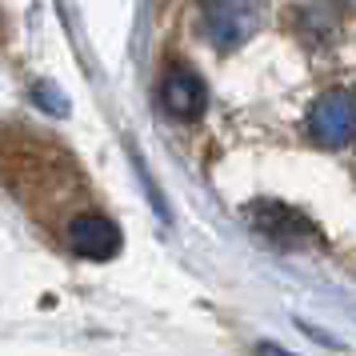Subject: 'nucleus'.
<instances>
[{"label": "nucleus", "instance_id": "obj_1", "mask_svg": "<svg viewBox=\"0 0 356 356\" xmlns=\"http://www.w3.org/2000/svg\"><path fill=\"white\" fill-rule=\"evenodd\" d=\"M260 0H204V36L220 52L244 44L260 29Z\"/></svg>", "mask_w": 356, "mask_h": 356}, {"label": "nucleus", "instance_id": "obj_3", "mask_svg": "<svg viewBox=\"0 0 356 356\" xmlns=\"http://www.w3.org/2000/svg\"><path fill=\"white\" fill-rule=\"evenodd\" d=\"M68 248L84 260H113L120 252V228L108 216H76L68 225Z\"/></svg>", "mask_w": 356, "mask_h": 356}, {"label": "nucleus", "instance_id": "obj_2", "mask_svg": "<svg viewBox=\"0 0 356 356\" xmlns=\"http://www.w3.org/2000/svg\"><path fill=\"white\" fill-rule=\"evenodd\" d=\"M356 129V104L348 88H337V92H324L312 113H308V136L321 148H340L353 140Z\"/></svg>", "mask_w": 356, "mask_h": 356}, {"label": "nucleus", "instance_id": "obj_4", "mask_svg": "<svg viewBox=\"0 0 356 356\" xmlns=\"http://www.w3.org/2000/svg\"><path fill=\"white\" fill-rule=\"evenodd\" d=\"M161 100H164V108H168L172 116L196 120V116L204 113V104H209V88H204V81L196 76L193 68L177 65L161 84Z\"/></svg>", "mask_w": 356, "mask_h": 356}, {"label": "nucleus", "instance_id": "obj_5", "mask_svg": "<svg viewBox=\"0 0 356 356\" xmlns=\"http://www.w3.org/2000/svg\"><path fill=\"white\" fill-rule=\"evenodd\" d=\"M257 356H296V353H284L280 344H260V348H257Z\"/></svg>", "mask_w": 356, "mask_h": 356}]
</instances>
